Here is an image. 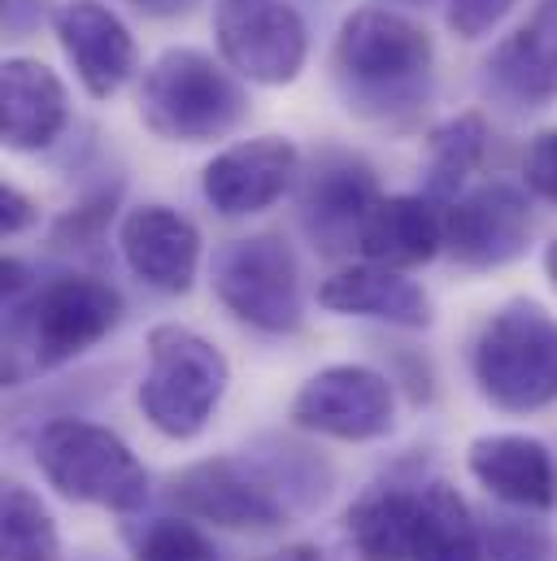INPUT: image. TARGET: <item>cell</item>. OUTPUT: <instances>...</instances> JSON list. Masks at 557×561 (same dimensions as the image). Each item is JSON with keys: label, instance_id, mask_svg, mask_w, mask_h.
Returning a JSON list of instances; mask_svg holds the SVG:
<instances>
[{"label": "cell", "instance_id": "obj_28", "mask_svg": "<svg viewBox=\"0 0 557 561\" xmlns=\"http://www.w3.org/2000/svg\"><path fill=\"white\" fill-rule=\"evenodd\" d=\"M523 183L541 201H554L557 205V127L554 131H541L532 140L527 157H523Z\"/></svg>", "mask_w": 557, "mask_h": 561}, {"label": "cell", "instance_id": "obj_29", "mask_svg": "<svg viewBox=\"0 0 557 561\" xmlns=\"http://www.w3.org/2000/svg\"><path fill=\"white\" fill-rule=\"evenodd\" d=\"M35 222V201L26 192H18L13 183L0 187V231L4 236H22Z\"/></svg>", "mask_w": 557, "mask_h": 561}, {"label": "cell", "instance_id": "obj_31", "mask_svg": "<svg viewBox=\"0 0 557 561\" xmlns=\"http://www.w3.org/2000/svg\"><path fill=\"white\" fill-rule=\"evenodd\" d=\"M545 271H549V283L557 287V240L545 249Z\"/></svg>", "mask_w": 557, "mask_h": 561}, {"label": "cell", "instance_id": "obj_24", "mask_svg": "<svg viewBox=\"0 0 557 561\" xmlns=\"http://www.w3.org/2000/svg\"><path fill=\"white\" fill-rule=\"evenodd\" d=\"M57 558H61V536H57L48 505L22 483H4V492H0V561Z\"/></svg>", "mask_w": 557, "mask_h": 561}, {"label": "cell", "instance_id": "obj_11", "mask_svg": "<svg viewBox=\"0 0 557 561\" xmlns=\"http://www.w3.org/2000/svg\"><path fill=\"white\" fill-rule=\"evenodd\" d=\"M532 244V201L514 183H479L448 201L444 249L466 271H501Z\"/></svg>", "mask_w": 557, "mask_h": 561}, {"label": "cell", "instance_id": "obj_15", "mask_svg": "<svg viewBox=\"0 0 557 561\" xmlns=\"http://www.w3.org/2000/svg\"><path fill=\"white\" fill-rule=\"evenodd\" d=\"M300 174V152L287 136H253L231 148H223L205 174L201 192L223 218H249L271 209L278 196L296 183Z\"/></svg>", "mask_w": 557, "mask_h": 561}, {"label": "cell", "instance_id": "obj_12", "mask_svg": "<svg viewBox=\"0 0 557 561\" xmlns=\"http://www.w3.org/2000/svg\"><path fill=\"white\" fill-rule=\"evenodd\" d=\"M379 179L375 170L340 148H327L314 157V165L300 179V227L322 253H344L362 244L366 218L379 205Z\"/></svg>", "mask_w": 557, "mask_h": 561}, {"label": "cell", "instance_id": "obj_18", "mask_svg": "<svg viewBox=\"0 0 557 561\" xmlns=\"http://www.w3.org/2000/svg\"><path fill=\"white\" fill-rule=\"evenodd\" d=\"M466 470L475 474V483L488 496H497L514 510H554V457L532 435H479V439H470Z\"/></svg>", "mask_w": 557, "mask_h": 561}, {"label": "cell", "instance_id": "obj_20", "mask_svg": "<svg viewBox=\"0 0 557 561\" xmlns=\"http://www.w3.org/2000/svg\"><path fill=\"white\" fill-rule=\"evenodd\" d=\"M422 527V483H371L344 514L362 561H414Z\"/></svg>", "mask_w": 557, "mask_h": 561}, {"label": "cell", "instance_id": "obj_9", "mask_svg": "<svg viewBox=\"0 0 557 561\" xmlns=\"http://www.w3.org/2000/svg\"><path fill=\"white\" fill-rule=\"evenodd\" d=\"M287 419L309 435L371 444V439L393 435V426H397V388L388 375L357 366V362L322 366L318 375H309L300 383Z\"/></svg>", "mask_w": 557, "mask_h": 561}, {"label": "cell", "instance_id": "obj_19", "mask_svg": "<svg viewBox=\"0 0 557 561\" xmlns=\"http://www.w3.org/2000/svg\"><path fill=\"white\" fill-rule=\"evenodd\" d=\"M318 305L344 318H375L401 331H422L431 327V296L422 291L406 271L379 266V262H362V266H344L318 287Z\"/></svg>", "mask_w": 557, "mask_h": 561}, {"label": "cell", "instance_id": "obj_33", "mask_svg": "<svg viewBox=\"0 0 557 561\" xmlns=\"http://www.w3.org/2000/svg\"><path fill=\"white\" fill-rule=\"evenodd\" d=\"M136 4H148V0H136Z\"/></svg>", "mask_w": 557, "mask_h": 561}, {"label": "cell", "instance_id": "obj_30", "mask_svg": "<svg viewBox=\"0 0 557 561\" xmlns=\"http://www.w3.org/2000/svg\"><path fill=\"white\" fill-rule=\"evenodd\" d=\"M262 561H322V553L314 545H287V549H278V553H271V558Z\"/></svg>", "mask_w": 557, "mask_h": 561}, {"label": "cell", "instance_id": "obj_17", "mask_svg": "<svg viewBox=\"0 0 557 561\" xmlns=\"http://www.w3.org/2000/svg\"><path fill=\"white\" fill-rule=\"evenodd\" d=\"M70 127V96L39 57H4L0 66V140L9 152H44Z\"/></svg>", "mask_w": 557, "mask_h": 561}, {"label": "cell", "instance_id": "obj_21", "mask_svg": "<svg viewBox=\"0 0 557 561\" xmlns=\"http://www.w3.org/2000/svg\"><path fill=\"white\" fill-rule=\"evenodd\" d=\"M357 249L366 262H379L393 271L422 266L444 249V209H435L431 196H410V192L379 196Z\"/></svg>", "mask_w": 557, "mask_h": 561}, {"label": "cell", "instance_id": "obj_13", "mask_svg": "<svg viewBox=\"0 0 557 561\" xmlns=\"http://www.w3.org/2000/svg\"><path fill=\"white\" fill-rule=\"evenodd\" d=\"M53 35L92 101H110L132 83L139 66L136 35L105 0H61Z\"/></svg>", "mask_w": 557, "mask_h": 561}, {"label": "cell", "instance_id": "obj_7", "mask_svg": "<svg viewBox=\"0 0 557 561\" xmlns=\"http://www.w3.org/2000/svg\"><path fill=\"white\" fill-rule=\"evenodd\" d=\"M214 291L240 322L266 335H292L305 322L300 266L292 244L275 231L223 244L214 257Z\"/></svg>", "mask_w": 557, "mask_h": 561}, {"label": "cell", "instance_id": "obj_2", "mask_svg": "<svg viewBox=\"0 0 557 561\" xmlns=\"http://www.w3.org/2000/svg\"><path fill=\"white\" fill-rule=\"evenodd\" d=\"M123 322V296L96 275H57L9 305L4 383L48 375L96 348Z\"/></svg>", "mask_w": 557, "mask_h": 561}, {"label": "cell", "instance_id": "obj_25", "mask_svg": "<svg viewBox=\"0 0 557 561\" xmlns=\"http://www.w3.org/2000/svg\"><path fill=\"white\" fill-rule=\"evenodd\" d=\"M136 561H218L209 536L196 527V518H152L136 540Z\"/></svg>", "mask_w": 557, "mask_h": 561}, {"label": "cell", "instance_id": "obj_23", "mask_svg": "<svg viewBox=\"0 0 557 561\" xmlns=\"http://www.w3.org/2000/svg\"><path fill=\"white\" fill-rule=\"evenodd\" d=\"M488 152V123L484 114H457L427 136V196L457 201L466 179L484 165Z\"/></svg>", "mask_w": 557, "mask_h": 561}, {"label": "cell", "instance_id": "obj_3", "mask_svg": "<svg viewBox=\"0 0 557 561\" xmlns=\"http://www.w3.org/2000/svg\"><path fill=\"white\" fill-rule=\"evenodd\" d=\"M479 397L501 414H536L557 401V318L532 296L488 313L470 348Z\"/></svg>", "mask_w": 557, "mask_h": 561}, {"label": "cell", "instance_id": "obj_32", "mask_svg": "<svg viewBox=\"0 0 557 561\" xmlns=\"http://www.w3.org/2000/svg\"><path fill=\"white\" fill-rule=\"evenodd\" d=\"M401 4H422V0H401Z\"/></svg>", "mask_w": 557, "mask_h": 561}, {"label": "cell", "instance_id": "obj_22", "mask_svg": "<svg viewBox=\"0 0 557 561\" xmlns=\"http://www.w3.org/2000/svg\"><path fill=\"white\" fill-rule=\"evenodd\" d=\"M414 561H484V527L453 483H422V527Z\"/></svg>", "mask_w": 557, "mask_h": 561}, {"label": "cell", "instance_id": "obj_8", "mask_svg": "<svg viewBox=\"0 0 557 561\" xmlns=\"http://www.w3.org/2000/svg\"><path fill=\"white\" fill-rule=\"evenodd\" d=\"M214 39L223 61L262 88H287L309 61V26L287 0H218Z\"/></svg>", "mask_w": 557, "mask_h": 561}, {"label": "cell", "instance_id": "obj_6", "mask_svg": "<svg viewBox=\"0 0 557 561\" xmlns=\"http://www.w3.org/2000/svg\"><path fill=\"white\" fill-rule=\"evenodd\" d=\"M35 466L48 488L75 505L136 514L148 501V470L132 444L96 422L53 419L35 435Z\"/></svg>", "mask_w": 557, "mask_h": 561}, {"label": "cell", "instance_id": "obj_10", "mask_svg": "<svg viewBox=\"0 0 557 561\" xmlns=\"http://www.w3.org/2000/svg\"><path fill=\"white\" fill-rule=\"evenodd\" d=\"M170 501L179 514L223 527V531H275L287 523V505L271 479H262L240 457H205L170 479Z\"/></svg>", "mask_w": 557, "mask_h": 561}, {"label": "cell", "instance_id": "obj_26", "mask_svg": "<svg viewBox=\"0 0 557 561\" xmlns=\"http://www.w3.org/2000/svg\"><path fill=\"white\" fill-rule=\"evenodd\" d=\"M484 561H557V536L527 518H492L484 527Z\"/></svg>", "mask_w": 557, "mask_h": 561}, {"label": "cell", "instance_id": "obj_4", "mask_svg": "<svg viewBox=\"0 0 557 561\" xmlns=\"http://www.w3.org/2000/svg\"><path fill=\"white\" fill-rule=\"evenodd\" d=\"M249 114V96L227 61L201 48H166L139 83V123L166 144L227 140Z\"/></svg>", "mask_w": 557, "mask_h": 561}, {"label": "cell", "instance_id": "obj_27", "mask_svg": "<svg viewBox=\"0 0 557 561\" xmlns=\"http://www.w3.org/2000/svg\"><path fill=\"white\" fill-rule=\"evenodd\" d=\"M519 0H448V31L457 39H484L492 35L510 13H514Z\"/></svg>", "mask_w": 557, "mask_h": 561}, {"label": "cell", "instance_id": "obj_14", "mask_svg": "<svg viewBox=\"0 0 557 561\" xmlns=\"http://www.w3.org/2000/svg\"><path fill=\"white\" fill-rule=\"evenodd\" d=\"M484 92L510 114H541L557 101V0H536L532 18L484 61Z\"/></svg>", "mask_w": 557, "mask_h": 561}, {"label": "cell", "instance_id": "obj_16", "mask_svg": "<svg viewBox=\"0 0 557 561\" xmlns=\"http://www.w3.org/2000/svg\"><path fill=\"white\" fill-rule=\"evenodd\" d=\"M118 249L132 275L166 296L192 291L201 271V231L170 205H139L118 227Z\"/></svg>", "mask_w": 557, "mask_h": 561}, {"label": "cell", "instance_id": "obj_5", "mask_svg": "<svg viewBox=\"0 0 557 561\" xmlns=\"http://www.w3.org/2000/svg\"><path fill=\"white\" fill-rule=\"evenodd\" d=\"M231 366L214 340L192 327L161 322L148 331V370L139 383V414L166 439H196L218 414Z\"/></svg>", "mask_w": 557, "mask_h": 561}, {"label": "cell", "instance_id": "obj_1", "mask_svg": "<svg viewBox=\"0 0 557 561\" xmlns=\"http://www.w3.org/2000/svg\"><path fill=\"white\" fill-rule=\"evenodd\" d=\"M331 70L353 114L371 123H406L431 96L435 44L414 18L366 4L340 22Z\"/></svg>", "mask_w": 557, "mask_h": 561}]
</instances>
